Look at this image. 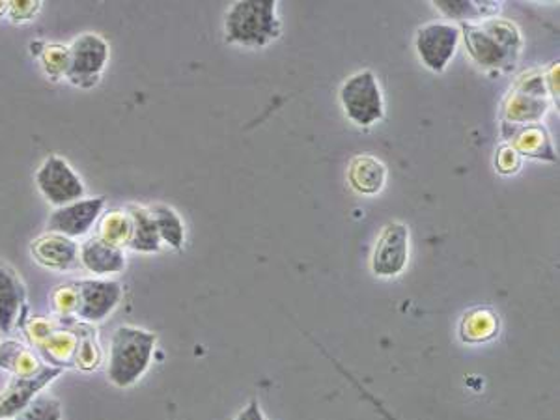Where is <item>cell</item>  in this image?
<instances>
[{
    "label": "cell",
    "mask_w": 560,
    "mask_h": 420,
    "mask_svg": "<svg viewBox=\"0 0 560 420\" xmlns=\"http://www.w3.org/2000/svg\"><path fill=\"white\" fill-rule=\"evenodd\" d=\"M26 289L17 273L0 262V331L12 333L25 309Z\"/></svg>",
    "instance_id": "cell-14"
},
{
    "label": "cell",
    "mask_w": 560,
    "mask_h": 420,
    "mask_svg": "<svg viewBox=\"0 0 560 420\" xmlns=\"http://www.w3.org/2000/svg\"><path fill=\"white\" fill-rule=\"evenodd\" d=\"M410 258V231L402 223H389L379 236L372 255V273L376 276H397L405 270Z\"/></svg>",
    "instance_id": "cell-9"
},
{
    "label": "cell",
    "mask_w": 560,
    "mask_h": 420,
    "mask_svg": "<svg viewBox=\"0 0 560 420\" xmlns=\"http://www.w3.org/2000/svg\"><path fill=\"white\" fill-rule=\"evenodd\" d=\"M148 210H150L151 219L156 223L161 244H167L172 249H182L183 242H185V228H183V221L176 211L172 210L167 203H154Z\"/></svg>",
    "instance_id": "cell-21"
},
{
    "label": "cell",
    "mask_w": 560,
    "mask_h": 420,
    "mask_svg": "<svg viewBox=\"0 0 560 420\" xmlns=\"http://www.w3.org/2000/svg\"><path fill=\"white\" fill-rule=\"evenodd\" d=\"M460 44V30L447 23H430L418 28L415 47H417L418 59L423 60L426 67L431 72H445L449 66L450 59L456 53Z\"/></svg>",
    "instance_id": "cell-8"
},
{
    "label": "cell",
    "mask_w": 560,
    "mask_h": 420,
    "mask_svg": "<svg viewBox=\"0 0 560 420\" xmlns=\"http://www.w3.org/2000/svg\"><path fill=\"white\" fill-rule=\"evenodd\" d=\"M77 344V333L73 329H54L51 335L39 344L38 349L49 362V367H73Z\"/></svg>",
    "instance_id": "cell-18"
},
{
    "label": "cell",
    "mask_w": 560,
    "mask_h": 420,
    "mask_svg": "<svg viewBox=\"0 0 560 420\" xmlns=\"http://www.w3.org/2000/svg\"><path fill=\"white\" fill-rule=\"evenodd\" d=\"M13 420H62V406L51 394L39 393Z\"/></svg>",
    "instance_id": "cell-24"
},
{
    "label": "cell",
    "mask_w": 560,
    "mask_h": 420,
    "mask_svg": "<svg viewBox=\"0 0 560 420\" xmlns=\"http://www.w3.org/2000/svg\"><path fill=\"white\" fill-rule=\"evenodd\" d=\"M340 103L345 116L358 127H370L384 119V96L374 73L358 72L340 88Z\"/></svg>",
    "instance_id": "cell-3"
},
{
    "label": "cell",
    "mask_w": 560,
    "mask_h": 420,
    "mask_svg": "<svg viewBox=\"0 0 560 420\" xmlns=\"http://www.w3.org/2000/svg\"><path fill=\"white\" fill-rule=\"evenodd\" d=\"M31 53L39 60L41 70L52 83L64 79L68 64H70V47L62 44L34 41L31 44Z\"/></svg>",
    "instance_id": "cell-19"
},
{
    "label": "cell",
    "mask_w": 560,
    "mask_h": 420,
    "mask_svg": "<svg viewBox=\"0 0 560 420\" xmlns=\"http://www.w3.org/2000/svg\"><path fill=\"white\" fill-rule=\"evenodd\" d=\"M46 362L39 361L38 355L25 344L17 341H7L0 344V368L7 370L13 378H28L38 374Z\"/></svg>",
    "instance_id": "cell-16"
},
{
    "label": "cell",
    "mask_w": 560,
    "mask_h": 420,
    "mask_svg": "<svg viewBox=\"0 0 560 420\" xmlns=\"http://www.w3.org/2000/svg\"><path fill=\"white\" fill-rule=\"evenodd\" d=\"M54 323L51 320H46V318H33L31 322L25 325V335L33 346L38 348L41 342L46 341L47 336L51 335L52 331H54Z\"/></svg>",
    "instance_id": "cell-27"
},
{
    "label": "cell",
    "mask_w": 560,
    "mask_h": 420,
    "mask_svg": "<svg viewBox=\"0 0 560 420\" xmlns=\"http://www.w3.org/2000/svg\"><path fill=\"white\" fill-rule=\"evenodd\" d=\"M70 64L64 79L81 90H90L98 86L101 73L109 62V44L99 34L85 33L72 41Z\"/></svg>",
    "instance_id": "cell-4"
},
{
    "label": "cell",
    "mask_w": 560,
    "mask_h": 420,
    "mask_svg": "<svg viewBox=\"0 0 560 420\" xmlns=\"http://www.w3.org/2000/svg\"><path fill=\"white\" fill-rule=\"evenodd\" d=\"M52 309L57 310L60 316H75L77 309V288L75 283L62 284L52 289L51 294Z\"/></svg>",
    "instance_id": "cell-25"
},
{
    "label": "cell",
    "mask_w": 560,
    "mask_h": 420,
    "mask_svg": "<svg viewBox=\"0 0 560 420\" xmlns=\"http://www.w3.org/2000/svg\"><path fill=\"white\" fill-rule=\"evenodd\" d=\"M157 335L146 329L120 325L112 333L107 378L114 387L135 385L150 368Z\"/></svg>",
    "instance_id": "cell-1"
},
{
    "label": "cell",
    "mask_w": 560,
    "mask_h": 420,
    "mask_svg": "<svg viewBox=\"0 0 560 420\" xmlns=\"http://www.w3.org/2000/svg\"><path fill=\"white\" fill-rule=\"evenodd\" d=\"M39 10H41L39 0H13V2H8V17L15 25L33 21L38 15Z\"/></svg>",
    "instance_id": "cell-26"
},
{
    "label": "cell",
    "mask_w": 560,
    "mask_h": 420,
    "mask_svg": "<svg viewBox=\"0 0 560 420\" xmlns=\"http://www.w3.org/2000/svg\"><path fill=\"white\" fill-rule=\"evenodd\" d=\"M282 33L275 0H240L224 17V34L229 44L260 49Z\"/></svg>",
    "instance_id": "cell-2"
},
{
    "label": "cell",
    "mask_w": 560,
    "mask_h": 420,
    "mask_svg": "<svg viewBox=\"0 0 560 420\" xmlns=\"http://www.w3.org/2000/svg\"><path fill=\"white\" fill-rule=\"evenodd\" d=\"M31 255L34 260L52 271H70L77 268L78 245L75 239L47 232L44 236L36 237L31 245Z\"/></svg>",
    "instance_id": "cell-12"
},
{
    "label": "cell",
    "mask_w": 560,
    "mask_h": 420,
    "mask_svg": "<svg viewBox=\"0 0 560 420\" xmlns=\"http://www.w3.org/2000/svg\"><path fill=\"white\" fill-rule=\"evenodd\" d=\"M60 374L62 368L46 365L38 374L12 378L10 385L0 393V420L15 419Z\"/></svg>",
    "instance_id": "cell-10"
},
{
    "label": "cell",
    "mask_w": 560,
    "mask_h": 420,
    "mask_svg": "<svg viewBox=\"0 0 560 420\" xmlns=\"http://www.w3.org/2000/svg\"><path fill=\"white\" fill-rule=\"evenodd\" d=\"M78 263L92 275H118L125 268L124 250L105 244L99 237H88L78 247Z\"/></svg>",
    "instance_id": "cell-13"
},
{
    "label": "cell",
    "mask_w": 560,
    "mask_h": 420,
    "mask_svg": "<svg viewBox=\"0 0 560 420\" xmlns=\"http://www.w3.org/2000/svg\"><path fill=\"white\" fill-rule=\"evenodd\" d=\"M496 316L489 314L486 310H475L473 314L465 316V320L462 323L463 341H488V338L496 335Z\"/></svg>",
    "instance_id": "cell-23"
},
{
    "label": "cell",
    "mask_w": 560,
    "mask_h": 420,
    "mask_svg": "<svg viewBox=\"0 0 560 420\" xmlns=\"http://www.w3.org/2000/svg\"><path fill=\"white\" fill-rule=\"evenodd\" d=\"M34 182L41 197L54 208H62L65 203L85 198L86 187L83 180L73 171L72 164L57 153L39 164Z\"/></svg>",
    "instance_id": "cell-5"
},
{
    "label": "cell",
    "mask_w": 560,
    "mask_h": 420,
    "mask_svg": "<svg viewBox=\"0 0 560 420\" xmlns=\"http://www.w3.org/2000/svg\"><path fill=\"white\" fill-rule=\"evenodd\" d=\"M77 288V309L75 316L85 323L104 322L112 310L117 309L124 289L117 281L101 279H83L75 283Z\"/></svg>",
    "instance_id": "cell-6"
},
{
    "label": "cell",
    "mask_w": 560,
    "mask_h": 420,
    "mask_svg": "<svg viewBox=\"0 0 560 420\" xmlns=\"http://www.w3.org/2000/svg\"><path fill=\"white\" fill-rule=\"evenodd\" d=\"M127 213L131 218L130 249L135 250V252H144V255L159 252L161 250V237H159L156 223L151 219L150 210L143 208V206H130Z\"/></svg>",
    "instance_id": "cell-15"
},
{
    "label": "cell",
    "mask_w": 560,
    "mask_h": 420,
    "mask_svg": "<svg viewBox=\"0 0 560 420\" xmlns=\"http://www.w3.org/2000/svg\"><path fill=\"white\" fill-rule=\"evenodd\" d=\"M77 351H75V362L73 367L81 368L83 372H92L101 365V348H99L98 336H96V329H92L86 323H81L77 331Z\"/></svg>",
    "instance_id": "cell-22"
},
{
    "label": "cell",
    "mask_w": 560,
    "mask_h": 420,
    "mask_svg": "<svg viewBox=\"0 0 560 420\" xmlns=\"http://www.w3.org/2000/svg\"><path fill=\"white\" fill-rule=\"evenodd\" d=\"M234 420H266V415L261 411L258 400H251L240 413L235 415Z\"/></svg>",
    "instance_id": "cell-28"
},
{
    "label": "cell",
    "mask_w": 560,
    "mask_h": 420,
    "mask_svg": "<svg viewBox=\"0 0 560 420\" xmlns=\"http://www.w3.org/2000/svg\"><path fill=\"white\" fill-rule=\"evenodd\" d=\"M105 244L124 250L131 242V218L127 210H111L98 219V234Z\"/></svg>",
    "instance_id": "cell-20"
},
{
    "label": "cell",
    "mask_w": 560,
    "mask_h": 420,
    "mask_svg": "<svg viewBox=\"0 0 560 420\" xmlns=\"http://www.w3.org/2000/svg\"><path fill=\"white\" fill-rule=\"evenodd\" d=\"M4 15H8V2L0 0V17H4Z\"/></svg>",
    "instance_id": "cell-29"
},
{
    "label": "cell",
    "mask_w": 560,
    "mask_h": 420,
    "mask_svg": "<svg viewBox=\"0 0 560 420\" xmlns=\"http://www.w3.org/2000/svg\"><path fill=\"white\" fill-rule=\"evenodd\" d=\"M105 203V197L81 198L75 202L65 203L49 215L47 228L70 239L86 236L101 218Z\"/></svg>",
    "instance_id": "cell-7"
},
{
    "label": "cell",
    "mask_w": 560,
    "mask_h": 420,
    "mask_svg": "<svg viewBox=\"0 0 560 420\" xmlns=\"http://www.w3.org/2000/svg\"><path fill=\"white\" fill-rule=\"evenodd\" d=\"M350 184L363 195H376L384 189L387 169L379 159L372 156H357L350 164Z\"/></svg>",
    "instance_id": "cell-17"
},
{
    "label": "cell",
    "mask_w": 560,
    "mask_h": 420,
    "mask_svg": "<svg viewBox=\"0 0 560 420\" xmlns=\"http://www.w3.org/2000/svg\"><path fill=\"white\" fill-rule=\"evenodd\" d=\"M471 53L475 54L476 60L480 64H491V66H501L502 62L512 59L509 53L501 51L499 47L504 46L514 49L515 44H520L514 27H510L507 23H489L484 25V33L480 28H473L470 34ZM518 51V49H515Z\"/></svg>",
    "instance_id": "cell-11"
}]
</instances>
